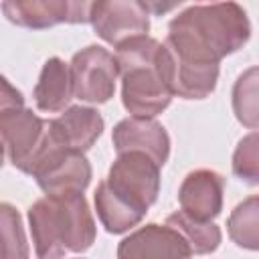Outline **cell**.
I'll list each match as a JSON object with an SVG mask.
<instances>
[{
  "label": "cell",
  "mask_w": 259,
  "mask_h": 259,
  "mask_svg": "<svg viewBox=\"0 0 259 259\" xmlns=\"http://www.w3.org/2000/svg\"><path fill=\"white\" fill-rule=\"evenodd\" d=\"M231 101L237 121L249 130H259V65L245 69L237 77Z\"/></svg>",
  "instance_id": "obj_16"
},
{
  "label": "cell",
  "mask_w": 259,
  "mask_h": 259,
  "mask_svg": "<svg viewBox=\"0 0 259 259\" xmlns=\"http://www.w3.org/2000/svg\"><path fill=\"white\" fill-rule=\"evenodd\" d=\"M0 225H2V259H30L20 212L8 202L0 204Z\"/></svg>",
  "instance_id": "obj_18"
},
{
  "label": "cell",
  "mask_w": 259,
  "mask_h": 259,
  "mask_svg": "<svg viewBox=\"0 0 259 259\" xmlns=\"http://www.w3.org/2000/svg\"><path fill=\"white\" fill-rule=\"evenodd\" d=\"M166 225L176 229L190 245L192 253L194 255H208L212 251L219 249L221 245V229L210 221V223H204V221H196L192 217H188L186 212L182 210H176L172 212L168 219H166Z\"/></svg>",
  "instance_id": "obj_17"
},
{
  "label": "cell",
  "mask_w": 259,
  "mask_h": 259,
  "mask_svg": "<svg viewBox=\"0 0 259 259\" xmlns=\"http://www.w3.org/2000/svg\"><path fill=\"white\" fill-rule=\"evenodd\" d=\"M160 194V166L142 152L117 154L107 176L95 188V210L111 235L142 223Z\"/></svg>",
  "instance_id": "obj_2"
},
{
  "label": "cell",
  "mask_w": 259,
  "mask_h": 259,
  "mask_svg": "<svg viewBox=\"0 0 259 259\" xmlns=\"http://www.w3.org/2000/svg\"><path fill=\"white\" fill-rule=\"evenodd\" d=\"M89 22L101 40L117 49L132 38L148 34L150 10L146 2L138 0H97L91 2Z\"/></svg>",
  "instance_id": "obj_8"
},
{
  "label": "cell",
  "mask_w": 259,
  "mask_h": 259,
  "mask_svg": "<svg viewBox=\"0 0 259 259\" xmlns=\"http://www.w3.org/2000/svg\"><path fill=\"white\" fill-rule=\"evenodd\" d=\"M32 95L38 111H65L69 107V101L75 97L71 67L59 57H51L49 61H45Z\"/></svg>",
  "instance_id": "obj_14"
},
{
  "label": "cell",
  "mask_w": 259,
  "mask_h": 259,
  "mask_svg": "<svg viewBox=\"0 0 259 259\" xmlns=\"http://www.w3.org/2000/svg\"><path fill=\"white\" fill-rule=\"evenodd\" d=\"M188 241L172 227L148 223L117 245V259H190Z\"/></svg>",
  "instance_id": "obj_10"
},
{
  "label": "cell",
  "mask_w": 259,
  "mask_h": 259,
  "mask_svg": "<svg viewBox=\"0 0 259 259\" xmlns=\"http://www.w3.org/2000/svg\"><path fill=\"white\" fill-rule=\"evenodd\" d=\"M233 174L245 184H259V132L243 136L233 152Z\"/></svg>",
  "instance_id": "obj_19"
},
{
  "label": "cell",
  "mask_w": 259,
  "mask_h": 259,
  "mask_svg": "<svg viewBox=\"0 0 259 259\" xmlns=\"http://www.w3.org/2000/svg\"><path fill=\"white\" fill-rule=\"evenodd\" d=\"M51 119H42L28 107L0 109V136L6 160L20 172H32L49 144Z\"/></svg>",
  "instance_id": "obj_5"
},
{
  "label": "cell",
  "mask_w": 259,
  "mask_h": 259,
  "mask_svg": "<svg viewBox=\"0 0 259 259\" xmlns=\"http://www.w3.org/2000/svg\"><path fill=\"white\" fill-rule=\"evenodd\" d=\"M105 121L101 113L93 107L71 105L59 117L51 119V136L53 140L73 152L85 154L97 138L103 134Z\"/></svg>",
  "instance_id": "obj_13"
},
{
  "label": "cell",
  "mask_w": 259,
  "mask_h": 259,
  "mask_svg": "<svg viewBox=\"0 0 259 259\" xmlns=\"http://www.w3.org/2000/svg\"><path fill=\"white\" fill-rule=\"evenodd\" d=\"M111 142L117 154L142 152L160 168L170 156V136L166 127L150 117H125L117 121L111 132Z\"/></svg>",
  "instance_id": "obj_11"
},
{
  "label": "cell",
  "mask_w": 259,
  "mask_h": 259,
  "mask_svg": "<svg viewBox=\"0 0 259 259\" xmlns=\"http://www.w3.org/2000/svg\"><path fill=\"white\" fill-rule=\"evenodd\" d=\"M231 241L247 251H259V194L243 198L227 219Z\"/></svg>",
  "instance_id": "obj_15"
},
{
  "label": "cell",
  "mask_w": 259,
  "mask_h": 259,
  "mask_svg": "<svg viewBox=\"0 0 259 259\" xmlns=\"http://www.w3.org/2000/svg\"><path fill=\"white\" fill-rule=\"evenodd\" d=\"M28 227L38 259H63L67 253H85L97 237L83 192L45 194L30 204Z\"/></svg>",
  "instance_id": "obj_3"
},
{
  "label": "cell",
  "mask_w": 259,
  "mask_h": 259,
  "mask_svg": "<svg viewBox=\"0 0 259 259\" xmlns=\"http://www.w3.org/2000/svg\"><path fill=\"white\" fill-rule=\"evenodd\" d=\"M75 259H83V257H75Z\"/></svg>",
  "instance_id": "obj_21"
},
{
  "label": "cell",
  "mask_w": 259,
  "mask_h": 259,
  "mask_svg": "<svg viewBox=\"0 0 259 259\" xmlns=\"http://www.w3.org/2000/svg\"><path fill=\"white\" fill-rule=\"evenodd\" d=\"M251 36V22L237 2L192 4L178 12L164 40L168 77L182 99L208 97L219 81V65Z\"/></svg>",
  "instance_id": "obj_1"
},
{
  "label": "cell",
  "mask_w": 259,
  "mask_h": 259,
  "mask_svg": "<svg viewBox=\"0 0 259 259\" xmlns=\"http://www.w3.org/2000/svg\"><path fill=\"white\" fill-rule=\"evenodd\" d=\"M8 107H24V97L18 89L10 85L8 79H2V97H0V109Z\"/></svg>",
  "instance_id": "obj_20"
},
{
  "label": "cell",
  "mask_w": 259,
  "mask_h": 259,
  "mask_svg": "<svg viewBox=\"0 0 259 259\" xmlns=\"http://www.w3.org/2000/svg\"><path fill=\"white\" fill-rule=\"evenodd\" d=\"M75 97L87 103H107L115 93L119 65L113 53L99 45H89L73 55L71 63Z\"/></svg>",
  "instance_id": "obj_7"
},
{
  "label": "cell",
  "mask_w": 259,
  "mask_h": 259,
  "mask_svg": "<svg viewBox=\"0 0 259 259\" xmlns=\"http://www.w3.org/2000/svg\"><path fill=\"white\" fill-rule=\"evenodd\" d=\"M4 16L24 28L42 30L55 24H85L89 22L91 2L73 0H6L2 2Z\"/></svg>",
  "instance_id": "obj_9"
},
{
  "label": "cell",
  "mask_w": 259,
  "mask_h": 259,
  "mask_svg": "<svg viewBox=\"0 0 259 259\" xmlns=\"http://www.w3.org/2000/svg\"><path fill=\"white\" fill-rule=\"evenodd\" d=\"M162 53L164 45L148 34L115 49L121 75V103L132 117L154 119L174 97L164 75Z\"/></svg>",
  "instance_id": "obj_4"
},
{
  "label": "cell",
  "mask_w": 259,
  "mask_h": 259,
  "mask_svg": "<svg viewBox=\"0 0 259 259\" xmlns=\"http://www.w3.org/2000/svg\"><path fill=\"white\" fill-rule=\"evenodd\" d=\"M225 178L208 168L192 170L184 176L178 188L180 210L196 221L210 223L223 210Z\"/></svg>",
  "instance_id": "obj_12"
},
{
  "label": "cell",
  "mask_w": 259,
  "mask_h": 259,
  "mask_svg": "<svg viewBox=\"0 0 259 259\" xmlns=\"http://www.w3.org/2000/svg\"><path fill=\"white\" fill-rule=\"evenodd\" d=\"M30 176L45 194L57 196L67 192H83L91 182L93 170L85 154L59 146L49 127V144L36 160Z\"/></svg>",
  "instance_id": "obj_6"
}]
</instances>
